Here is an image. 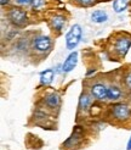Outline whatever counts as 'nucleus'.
<instances>
[{
    "instance_id": "f257e3e1",
    "label": "nucleus",
    "mask_w": 131,
    "mask_h": 150,
    "mask_svg": "<svg viewBox=\"0 0 131 150\" xmlns=\"http://www.w3.org/2000/svg\"><path fill=\"white\" fill-rule=\"evenodd\" d=\"M82 27H80L79 25H74L70 29H69V32L67 33V35H66V44H67V49L69 50H73L74 49L80 39H82Z\"/></svg>"
},
{
    "instance_id": "f03ea898",
    "label": "nucleus",
    "mask_w": 131,
    "mask_h": 150,
    "mask_svg": "<svg viewBox=\"0 0 131 150\" xmlns=\"http://www.w3.org/2000/svg\"><path fill=\"white\" fill-rule=\"evenodd\" d=\"M112 116L118 121H125V120L130 118L131 110L125 104H115L112 108Z\"/></svg>"
},
{
    "instance_id": "7ed1b4c3",
    "label": "nucleus",
    "mask_w": 131,
    "mask_h": 150,
    "mask_svg": "<svg viewBox=\"0 0 131 150\" xmlns=\"http://www.w3.org/2000/svg\"><path fill=\"white\" fill-rule=\"evenodd\" d=\"M9 20L13 26L24 27L27 23V15L24 11H22L20 9H12L9 12Z\"/></svg>"
},
{
    "instance_id": "20e7f679",
    "label": "nucleus",
    "mask_w": 131,
    "mask_h": 150,
    "mask_svg": "<svg viewBox=\"0 0 131 150\" xmlns=\"http://www.w3.org/2000/svg\"><path fill=\"white\" fill-rule=\"evenodd\" d=\"M51 48V39L46 35H39L33 39V49L38 52H45Z\"/></svg>"
},
{
    "instance_id": "39448f33",
    "label": "nucleus",
    "mask_w": 131,
    "mask_h": 150,
    "mask_svg": "<svg viewBox=\"0 0 131 150\" xmlns=\"http://www.w3.org/2000/svg\"><path fill=\"white\" fill-rule=\"evenodd\" d=\"M90 92H91V95L96 100L103 101V100L108 99V88L105 84H102V83L92 84L91 88H90Z\"/></svg>"
},
{
    "instance_id": "423d86ee",
    "label": "nucleus",
    "mask_w": 131,
    "mask_h": 150,
    "mask_svg": "<svg viewBox=\"0 0 131 150\" xmlns=\"http://www.w3.org/2000/svg\"><path fill=\"white\" fill-rule=\"evenodd\" d=\"M131 47V39L128 38V37H121V38H118L115 42V51L119 56H124L128 52V50Z\"/></svg>"
},
{
    "instance_id": "0eeeda50",
    "label": "nucleus",
    "mask_w": 131,
    "mask_h": 150,
    "mask_svg": "<svg viewBox=\"0 0 131 150\" xmlns=\"http://www.w3.org/2000/svg\"><path fill=\"white\" fill-rule=\"evenodd\" d=\"M77 62H78V52L74 51L66 59L64 64L62 65V71L63 72H70L77 66Z\"/></svg>"
},
{
    "instance_id": "6e6552de",
    "label": "nucleus",
    "mask_w": 131,
    "mask_h": 150,
    "mask_svg": "<svg viewBox=\"0 0 131 150\" xmlns=\"http://www.w3.org/2000/svg\"><path fill=\"white\" fill-rule=\"evenodd\" d=\"M60 103H61V98H60V95H58L57 93H51L45 98V104L50 109L57 108L58 105H60Z\"/></svg>"
},
{
    "instance_id": "1a4fd4ad",
    "label": "nucleus",
    "mask_w": 131,
    "mask_h": 150,
    "mask_svg": "<svg viewBox=\"0 0 131 150\" xmlns=\"http://www.w3.org/2000/svg\"><path fill=\"white\" fill-rule=\"evenodd\" d=\"M123 92L118 86H111L108 87V99L112 101H116L121 98Z\"/></svg>"
},
{
    "instance_id": "9d476101",
    "label": "nucleus",
    "mask_w": 131,
    "mask_h": 150,
    "mask_svg": "<svg viewBox=\"0 0 131 150\" xmlns=\"http://www.w3.org/2000/svg\"><path fill=\"white\" fill-rule=\"evenodd\" d=\"M54 70H46L40 73V83L41 86H49L54 81Z\"/></svg>"
},
{
    "instance_id": "9b49d317",
    "label": "nucleus",
    "mask_w": 131,
    "mask_h": 150,
    "mask_svg": "<svg viewBox=\"0 0 131 150\" xmlns=\"http://www.w3.org/2000/svg\"><path fill=\"white\" fill-rule=\"evenodd\" d=\"M108 20V15L102 11V10H97V11H93L91 13V21L95 22V23H103Z\"/></svg>"
},
{
    "instance_id": "f8f14e48",
    "label": "nucleus",
    "mask_w": 131,
    "mask_h": 150,
    "mask_svg": "<svg viewBox=\"0 0 131 150\" xmlns=\"http://www.w3.org/2000/svg\"><path fill=\"white\" fill-rule=\"evenodd\" d=\"M80 131V128H77L74 132H73V134H72V137L66 142V143L63 144L66 148H72V146H74V145H78L79 143H80V136L78 134V132Z\"/></svg>"
},
{
    "instance_id": "ddd939ff",
    "label": "nucleus",
    "mask_w": 131,
    "mask_h": 150,
    "mask_svg": "<svg viewBox=\"0 0 131 150\" xmlns=\"http://www.w3.org/2000/svg\"><path fill=\"white\" fill-rule=\"evenodd\" d=\"M91 105V98L87 94H82L79 99V110L80 111H86Z\"/></svg>"
},
{
    "instance_id": "4468645a",
    "label": "nucleus",
    "mask_w": 131,
    "mask_h": 150,
    "mask_svg": "<svg viewBox=\"0 0 131 150\" xmlns=\"http://www.w3.org/2000/svg\"><path fill=\"white\" fill-rule=\"evenodd\" d=\"M51 25H52V27L56 29V31H62V28L64 27V25H66V20H64V17L63 16H55V17H52V20H51Z\"/></svg>"
},
{
    "instance_id": "2eb2a0df",
    "label": "nucleus",
    "mask_w": 131,
    "mask_h": 150,
    "mask_svg": "<svg viewBox=\"0 0 131 150\" xmlns=\"http://www.w3.org/2000/svg\"><path fill=\"white\" fill-rule=\"evenodd\" d=\"M128 0H114L113 3V9L115 12H121L128 7Z\"/></svg>"
},
{
    "instance_id": "dca6fc26",
    "label": "nucleus",
    "mask_w": 131,
    "mask_h": 150,
    "mask_svg": "<svg viewBox=\"0 0 131 150\" xmlns=\"http://www.w3.org/2000/svg\"><path fill=\"white\" fill-rule=\"evenodd\" d=\"M45 5V0H32V6L34 10H40Z\"/></svg>"
},
{
    "instance_id": "f3484780",
    "label": "nucleus",
    "mask_w": 131,
    "mask_h": 150,
    "mask_svg": "<svg viewBox=\"0 0 131 150\" xmlns=\"http://www.w3.org/2000/svg\"><path fill=\"white\" fill-rule=\"evenodd\" d=\"M124 83H125V87L131 92V72H129L126 76H125V79H124Z\"/></svg>"
},
{
    "instance_id": "a211bd4d",
    "label": "nucleus",
    "mask_w": 131,
    "mask_h": 150,
    "mask_svg": "<svg viewBox=\"0 0 131 150\" xmlns=\"http://www.w3.org/2000/svg\"><path fill=\"white\" fill-rule=\"evenodd\" d=\"M77 1L80 4V5H83V6H90L95 3V0H77Z\"/></svg>"
},
{
    "instance_id": "6ab92c4d",
    "label": "nucleus",
    "mask_w": 131,
    "mask_h": 150,
    "mask_svg": "<svg viewBox=\"0 0 131 150\" xmlns=\"http://www.w3.org/2000/svg\"><path fill=\"white\" fill-rule=\"evenodd\" d=\"M17 4L20 5H28V4H32V0H16Z\"/></svg>"
},
{
    "instance_id": "aec40b11",
    "label": "nucleus",
    "mask_w": 131,
    "mask_h": 150,
    "mask_svg": "<svg viewBox=\"0 0 131 150\" xmlns=\"http://www.w3.org/2000/svg\"><path fill=\"white\" fill-rule=\"evenodd\" d=\"M9 1H10V0H0V4L4 6V5H6V4H9Z\"/></svg>"
},
{
    "instance_id": "412c9836",
    "label": "nucleus",
    "mask_w": 131,
    "mask_h": 150,
    "mask_svg": "<svg viewBox=\"0 0 131 150\" xmlns=\"http://www.w3.org/2000/svg\"><path fill=\"white\" fill-rule=\"evenodd\" d=\"M128 150H131V137H130V139H129V142H128V148H126Z\"/></svg>"
}]
</instances>
